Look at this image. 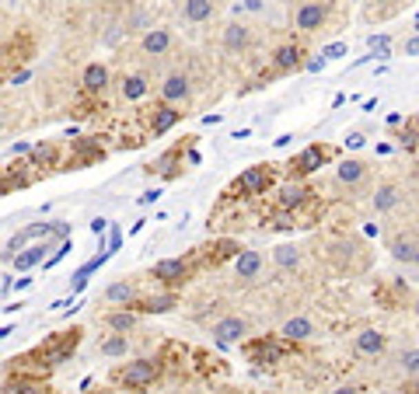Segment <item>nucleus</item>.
I'll return each mask as SVG.
<instances>
[{
    "label": "nucleus",
    "mask_w": 419,
    "mask_h": 394,
    "mask_svg": "<svg viewBox=\"0 0 419 394\" xmlns=\"http://www.w3.org/2000/svg\"><path fill=\"white\" fill-rule=\"evenodd\" d=\"M385 346H388V339H385L378 328H363V331L356 335V353H360V356H381Z\"/></svg>",
    "instance_id": "obj_9"
},
{
    "label": "nucleus",
    "mask_w": 419,
    "mask_h": 394,
    "mask_svg": "<svg viewBox=\"0 0 419 394\" xmlns=\"http://www.w3.org/2000/svg\"><path fill=\"white\" fill-rule=\"evenodd\" d=\"M280 335H283L287 342H304V339H311V335H314V324L307 318H290Z\"/></svg>",
    "instance_id": "obj_16"
},
{
    "label": "nucleus",
    "mask_w": 419,
    "mask_h": 394,
    "mask_svg": "<svg viewBox=\"0 0 419 394\" xmlns=\"http://www.w3.org/2000/svg\"><path fill=\"white\" fill-rule=\"evenodd\" d=\"M269 185H273V167L258 164V167H248V172H241V175H238L234 192H238V196H262Z\"/></svg>",
    "instance_id": "obj_3"
},
{
    "label": "nucleus",
    "mask_w": 419,
    "mask_h": 394,
    "mask_svg": "<svg viewBox=\"0 0 419 394\" xmlns=\"http://www.w3.org/2000/svg\"><path fill=\"white\" fill-rule=\"evenodd\" d=\"M130 307H136V311H143V314H165V311H172V307H175V293H165V297H147V300H136V304H130Z\"/></svg>",
    "instance_id": "obj_18"
},
{
    "label": "nucleus",
    "mask_w": 419,
    "mask_h": 394,
    "mask_svg": "<svg viewBox=\"0 0 419 394\" xmlns=\"http://www.w3.org/2000/svg\"><path fill=\"white\" fill-rule=\"evenodd\" d=\"M325 18H329V4H325V0H311V4H304V8L297 11L294 25H297L300 32H318V28L325 25Z\"/></svg>",
    "instance_id": "obj_6"
},
{
    "label": "nucleus",
    "mask_w": 419,
    "mask_h": 394,
    "mask_svg": "<svg viewBox=\"0 0 419 394\" xmlns=\"http://www.w3.org/2000/svg\"><path fill=\"white\" fill-rule=\"evenodd\" d=\"M300 56H304V49H300V45H294V42L280 45V49H276V56H273V60H276V70H280V74L297 70V67H300Z\"/></svg>",
    "instance_id": "obj_15"
},
{
    "label": "nucleus",
    "mask_w": 419,
    "mask_h": 394,
    "mask_svg": "<svg viewBox=\"0 0 419 394\" xmlns=\"http://www.w3.org/2000/svg\"><path fill=\"white\" fill-rule=\"evenodd\" d=\"M81 84H84V91H88V94H101L105 87H109V67H101V63H91V67H84V77H81Z\"/></svg>",
    "instance_id": "obj_13"
},
{
    "label": "nucleus",
    "mask_w": 419,
    "mask_h": 394,
    "mask_svg": "<svg viewBox=\"0 0 419 394\" xmlns=\"http://www.w3.org/2000/svg\"><path fill=\"white\" fill-rule=\"evenodd\" d=\"M258 272H262V255L252 251V248H241L234 255V276L238 279H255Z\"/></svg>",
    "instance_id": "obj_10"
},
{
    "label": "nucleus",
    "mask_w": 419,
    "mask_h": 394,
    "mask_svg": "<svg viewBox=\"0 0 419 394\" xmlns=\"http://www.w3.org/2000/svg\"><path fill=\"white\" fill-rule=\"evenodd\" d=\"M405 52H409V56H419V35L405 42Z\"/></svg>",
    "instance_id": "obj_33"
},
{
    "label": "nucleus",
    "mask_w": 419,
    "mask_h": 394,
    "mask_svg": "<svg viewBox=\"0 0 419 394\" xmlns=\"http://www.w3.org/2000/svg\"><path fill=\"white\" fill-rule=\"evenodd\" d=\"M105 297H109L112 304H136V293L130 283H112L109 290H105Z\"/></svg>",
    "instance_id": "obj_25"
},
{
    "label": "nucleus",
    "mask_w": 419,
    "mask_h": 394,
    "mask_svg": "<svg viewBox=\"0 0 419 394\" xmlns=\"http://www.w3.org/2000/svg\"><path fill=\"white\" fill-rule=\"evenodd\" d=\"M245 331H248V328H245L241 318H221L210 335H214V342H217V346H234V342L245 339Z\"/></svg>",
    "instance_id": "obj_8"
},
{
    "label": "nucleus",
    "mask_w": 419,
    "mask_h": 394,
    "mask_svg": "<svg viewBox=\"0 0 419 394\" xmlns=\"http://www.w3.org/2000/svg\"><path fill=\"white\" fill-rule=\"evenodd\" d=\"M391 255H395L398 262H416V255H419V251H416L409 241H391Z\"/></svg>",
    "instance_id": "obj_30"
},
{
    "label": "nucleus",
    "mask_w": 419,
    "mask_h": 394,
    "mask_svg": "<svg viewBox=\"0 0 419 394\" xmlns=\"http://www.w3.org/2000/svg\"><path fill=\"white\" fill-rule=\"evenodd\" d=\"M42 251H45V248H39V245H35V248H28L25 255H14V269H21V272H25V269H32V265L42 258Z\"/></svg>",
    "instance_id": "obj_29"
},
{
    "label": "nucleus",
    "mask_w": 419,
    "mask_h": 394,
    "mask_svg": "<svg viewBox=\"0 0 419 394\" xmlns=\"http://www.w3.org/2000/svg\"><path fill=\"white\" fill-rule=\"evenodd\" d=\"M363 175H367V164L356 160V157H349V160L339 164V182L343 185H356V182H363Z\"/></svg>",
    "instance_id": "obj_19"
},
{
    "label": "nucleus",
    "mask_w": 419,
    "mask_h": 394,
    "mask_svg": "<svg viewBox=\"0 0 419 394\" xmlns=\"http://www.w3.org/2000/svg\"><path fill=\"white\" fill-rule=\"evenodd\" d=\"M325 160H332V147L314 143V147L300 150V154L294 157V164H290V178H304V175H311L314 167H322Z\"/></svg>",
    "instance_id": "obj_4"
},
{
    "label": "nucleus",
    "mask_w": 419,
    "mask_h": 394,
    "mask_svg": "<svg viewBox=\"0 0 419 394\" xmlns=\"http://www.w3.org/2000/svg\"><path fill=\"white\" fill-rule=\"evenodd\" d=\"M245 356L252 363H276L283 356V342L280 339H252V342H245Z\"/></svg>",
    "instance_id": "obj_7"
},
{
    "label": "nucleus",
    "mask_w": 419,
    "mask_h": 394,
    "mask_svg": "<svg viewBox=\"0 0 419 394\" xmlns=\"http://www.w3.org/2000/svg\"><path fill=\"white\" fill-rule=\"evenodd\" d=\"M416 262H419V255H416Z\"/></svg>",
    "instance_id": "obj_36"
},
{
    "label": "nucleus",
    "mask_w": 419,
    "mask_h": 394,
    "mask_svg": "<svg viewBox=\"0 0 419 394\" xmlns=\"http://www.w3.org/2000/svg\"><path fill=\"white\" fill-rule=\"evenodd\" d=\"M157 377H161V360H133V363H126V366H116V370H112V384L130 387V391L150 387Z\"/></svg>",
    "instance_id": "obj_1"
},
{
    "label": "nucleus",
    "mask_w": 419,
    "mask_h": 394,
    "mask_svg": "<svg viewBox=\"0 0 419 394\" xmlns=\"http://www.w3.org/2000/svg\"><path fill=\"white\" fill-rule=\"evenodd\" d=\"M307 196H311V192H307V189H304V185L294 178V182L280 185V192H276V203H280V206H287V209H300V206L307 203Z\"/></svg>",
    "instance_id": "obj_12"
},
{
    "label": "nucleus",
    "mask_w": 419,
    "mask_h": 394,
    "mask_svg": "<svg viewBox=\"0 0 419 394\" xmlns=\"http://www.w3.org/2000/svg\"><path fill=\"white\" fill-rule=\"evenodd\" d=\"M416 32H419V21H416Z\"/></svg>",
    "instance_id": "obj_35"
},
{
    "label": "nucleus",
    "mask_w": 419,
    "mask_h": 394,
    "mask_svg": "<svg viewBox=\"0 0 419 394\" xmlns=\"http://www.w3.org/2000/svg\"><path fill=\"white\" fill-rule=\"evenodd\" d=\"M378 4H388V0H378Z\"/></svg>",
    "instance_id": "obj_34"
},
{
    "label": "nucleus",
    "mask_w": 419,
    "mask_h": 394,
    "mask_svg": "<svg viewBox=\"0 0 419 394\" xmlns=\"http://www.w3.org/2000/svg\"><path fill=\"white\" fill-rule=\"evenodd\" d=\"M126 349H130V342H126V331H116V339L101 342V353H105V356H126Z\"/></svg>",
    "instance_id": "obj_28"
},
{
    "label": "nucleus",
    "mask_w": 419,
    "mask_h": 394,
    "mask_svg": "<svg viewBox=\"0 0 419 394\" xmlns=\"http://www.w3.org/2000/svg\"><path fill=\"white\" fill-rule=\"evenodd\" d=\"M168 49H172V32H168V28H150V32L143 35V52L161 56V52H168Z\"/></svg>",
    "instance_id": "obj_14"
},
{
    "label": "nucleus",
    "mask_w": 419,
    "mask_h": 394,
    "mask_svg": "<svg viewBox=\"0 0 419 394\" xmlns=\"http://www.w3.org/2000/svg\"><path fill=\"white\" fill-rule=\"evenodd\" d=\"M123 98L126 101H140L143 94H147V77H140V74H133V77H123Z\"/></svg>",
    "instance_id": "obj_22"
},
{
    "label": "nucleus",
    "mask_w": 419,
    "mask_h": 394,
    "mask_svg": "<svg viewBox=\"0 0 419 394\" xmlns=\"http://www.w3.org/2000/svg\"><path fill=\"white\" fill-rule=\"evenodd\" d=\"M395 206H398V185H391V182L378 185V192H374V209H378V213H388V209H395Z\"/></svg>",
    "instance_id": "obj_20"
},
{
    "label": "nucleus",
    "mask_w": 419,
    "mask_h": 394,
    "mask_svg": "<svg viewBox=\"0 0 419 394\" xmlns=\"http://www.w3.org/2000/svg\"><path fill=\"white\" fill-rule=\"evenodd\" d=\"M210 14H214V0H185L189 21H210Z\"/></svg>",
    "instance_id": "obj_23"
},
{
    "label": "nucleus",
    "mask_w": 419,
    "mask_h": 394,
    "mask_svg": "<svg viewBox=\"0 0 419 394\" xmlns=\"http://www.w3.org/2000/svg\"><path fill=\"white\" fill-rule=\"evenodd\" d=\"M224 45H227L231 52H241V49L248 45V28H245V25H238V21H234V25H227V28H224Z\"/></svg>",
    "instance_id": "obj_21"
},
{
    "label": "nucleus",
    "mask_w": 419,
    "mask_h": 394,
    "mask_svg": "<svg viewBox=\"0 0 419 394\" xmlns=\"http://www.w3.org/2000/svg\"><path fill=\"white\" fill-rule=\"evenodd\" d=\"M273 258H276V265H280V269H297V262H300V251H297L294 245H280Z\"/></svg>",
    "instance_id": "obj_27"
},
{
    "label": "nucleus",
    "mask_w": 419,
    "mask_h": 394,
    "mask_svg": "<svg viewBox=\"0 0 419 394\" xmlns=\"http://www.w3.org/2000/svg\"><path fill=\"white\" fill-rule=\"evenodd\" d=\"M105 324H109L112 331H130L136 324V314L133 311H116V314H105Z\"/></svg>",
    "instance_id": "obj_24"
},
{
    "label": "nucleus",
    "mask_w": 419,
    "mask_h": 394,
    "mask_svg": "<svg viewBox=\"0 0 419 394\" xmlns=\"http://www.w3.org/2000/svg\"><path fill=\"white\" fill-rule=\"evenodd\" d=\"M105 157V150L88 136V140H81V157H74V164H91V160H101Z\"/></svg>",
    "instance_id": "obj_26"
},
{
    "label": "nucleus",
    "mask_w": 419,
    "mask_h": 394,
    "mask_svg": "<svg viewBox=\"0 0 419 394\" xmlns=\"http://www.w3.org/2000/svg\"><path fill=\"white\" fill-rule=\"evenodd\" d=\"M35 160H42V164H49L52 160V147H35V154H32Z\"/></svg>",
    "instance_id": "obj_32"
},
{
    "label": "nucleus",
    "mask_w": 419,
    "mask_h": 394,
    "mask_svg": "<svg viewBox=\"0 0 419 394\" xmlns=\"http://www.w3.org/2000/svg\"><path fill=\"white\" fill-rule=\"evenodd\" d=\"M178 123V112H175V105H161V108H157L154 112V119H150V129H154V136H161V133H168L172 126Z\"/></svg>",
    "instance_id": "obj_17"
},
{
    "label": "nucleus",
    "mask_w": 419,
    "mask_h": 394,
    "mask_svg": "<svg viewBox=\"0 0 419 394\" xmlns=\"http://www.w3.org/2000/svg\"><path fill=\"white\" fill-rule=\"evenodd\" d=\"M192 276V258H161L154 265V279H161L165 287H182Z\"/></svg>",
    "instance_id": "obj_5"
},
{
    "label": "nucleus",
    "mask_w": 419,
    "mask_h": 394,
    "mask_svg": "<svg viewBox=\"0 0 419 394\" xmlns=\"http://www.w3.org/2000/svg\"><path fill=\"white\" fill-rule=\"evenodd\" d=\"M77 342H81V328H70V331L52 335V339H49V342H45L39 353H42V360H49L52 366H60V363H67V360L74 356Z\"/></svg>",
    "instance_id": "obj_2"
},
{
    "label": "nucleus",
    "mask_w": 419,
    "mask_h": 394,
    "mask_svg": "<svg viewBox=\"0 0 419 394\" xmlns=\"http://www.w3.org/2000/svg\"><path fill=\"white\" fill-rule=\"evenodd\" d=\"M161 98H165L168 105H182V101L189 98V77H185V74H172V77L161 84Z\"/></svg>",
    "instance_id": "obj_11"
},
{
    "label": "nucleus",
    "mask_w": 419,
    "mask_h": 394,
    "mask_svg": "<svg viewBox=\"0 0 419 394\" xmlns=\"http://www.w3.org/2000/svg\"><path fill=\"white\" fill-rule=\"evenodd\" d=\"M402 370H405L409 377H419V349L402 353Z\"/></svg>",
    "instance_id": "obj_31"
}]
</instances>
